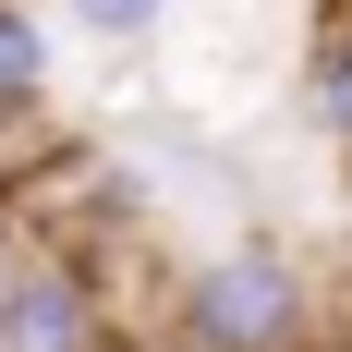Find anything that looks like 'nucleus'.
Here are the masks:
<instances>
[{"instance_id": "2", "label": "nucleus", "mask_w": 352, "mask_h": 352, "mask_svg": "<svg viewBox=\"0 0 352 352\" xmlns=\"http://www.w3.org/2000/svg\"><path fill=\"white\" fill-rule=\"evenodd\" d=\"M0 352H122V304H109V267L73 243H36L0 292Z\"/></svg>"}, {"instance_id": "3", "label": "nucleus", "mask_w": 352, "mask_h": 352, "mask_svg": "<svg viewBox=\"0 0 352 352\" xmlns=\"http://www.w3.org/2000/svg\"><path fill=\"white\" fill-rule=\"evenodd\" d=\"M49 73H61V49H49V12H36V0H0V122L49 109Z\"/></svg>"}, {"instance_id": "6", "label": "nucleus", "mask_w": 352, "mask_h": 352, "mask_svg": "<svg viewBox=\"0 0 352 352\" xmlns=\"http://www.w3.org/2000/svg\"><path fill=\"white\" fill-rule=\"evenodd\" d=\"M25 255H36V243L12 231V207H0V292H12V267H25Z\"/></svg>"}, {"instance_id": "7", "label": "nucleus", "mask_w": 352, "mask_h": 352, "mask_svg": "<svg viewBox=\"0 0 352 352\" xmlns=\"http://www.w3.org/2000/svg\"><path fill=\"white\" fill-rule=\"evenodd\" d=\"M316 352H340V340H316Z\"/></svg>"}, {"instance_id": "4", "label": "nucleus", "mask_w": 352, "mask_h": 352, "mask_svg": "<svg viewBox=\"0 0 352 352\" xmlns=\"http://www.w3.org/2000/svg\"><path fill=\"white\" fill-rule=\"evenodd\" d=\"M304 98H316L328 146L352 158V0H328V25H316V61H304Z\"/></svg>"}, {"instance_id": "5", "label": "nucleus", "mask_w": 352, "mask_h": 352, "mask_svg": "<svg viewBox=\"0 0 352 352\" xmlns=\"http://www.w3.org/2000/svg\"><path fill=\"white\" fill-rule=\"evenodd\" d=\"M61 12H73L85 49H146V36L170 25V0H61Z\"/></svg>"}, {"instance_id": "1", "label": "nucleus", "mask_w": 352, "mask_h": 352, "mask_svg": "<svg viewBox=\"0 0 352 352\" xmlns=\"http://www.w3.org/2000/svg\"><path fill=\"white\" fill-rule=\"evenodd\" d=\"M158 328H170V352H316V267L243 231L170 280Z\"/></svg>"}]
</instances>
